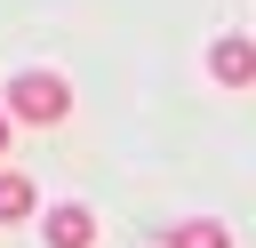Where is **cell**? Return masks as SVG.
<instances>
[{
  "instance_id": "cell-1",
  "label": "cell",
  "mask_w": 256,
  "mask_h": 248,
  "mask_svg": "<svg viewBox=\"0 0 256 248\" xmlns=\"http://www.w3.org/2000/svg\"><path fill=\"white\" fill-rule=\"evenodd\" d=\"M0 104H8V120L56 128V120L72 112V88H64V72H40V64H32V72H16V80H8V96H0Z\"/></svg>"
},
{
  "instance_id": "cell-2",
  "label": "cell",
  "mask_w": 256,
  "mask_h": 248,
  "mask_svg": "<svg viewBox=\"0 0 256 248\" xmlns=\"http://www.w3.org/2000/svg\"><path fill=\"white\" fill-rule=\"evenodd\" d=\"M208 80L216 88H256V40L248 32H216L208 40Z\"/></svg>"
},
{
  "instance_id": "cell-3",
  "label": "cell",
  "mask_w": 256,
  "mask_h": 248,
  "mask_svg": "<svg viewBox=\"0 0 256 248\" xmlns=\"http://www.w3.org/2000/svg\"><path fill=\"white\" fill-rule=\"evenodd\" d=\"M40 240H48V248H96V208H80V200L48 208V216H40Z\"/></svg>"
},
{
  "instance_id": "cell-4",
  "label": "cell",
  "mask_w": 256,
  "mask_h": 248,
  "mask_svg": "<svg viewBox=\"0 0 256 248\" xmlns=\"http://www.w3.org/2000/svg\"><path fill=\"white\" fill-rule=\"evenodd\" d=\"M160 248H232V232H224L216 216H192V224H168Z\"/></svg>"
},
{
  "instance_id": "cell-5",
  "label": "cell",
  "mask_w": 256,
  "mask_h": 248,
  "mask_svg": "<svg viewBox=\"0 0 256 248\" xmlns=\"http://www.w3.org/2000/svg\"><path fill=\"white\" fill-rule=\"evenodd\" d=\"M40 208V192H32V176H16V168H0V224H24Z\"/></svg>"
},
{
  "instance_id": "cell-6",
  "label": "cell",
  "mask_w": 256,
  "mask_h": 248,
  "mask_svg": "<svg viewBox=\"0 0 256 248\" xmlns=\"http://www.w3.org/2000/svg\"><path fill=\"white\" fill-rule=\"evenodd\" d=\"M0 152H8V112H0Z\"/></svg>"
}]
</instances>
